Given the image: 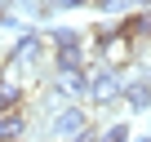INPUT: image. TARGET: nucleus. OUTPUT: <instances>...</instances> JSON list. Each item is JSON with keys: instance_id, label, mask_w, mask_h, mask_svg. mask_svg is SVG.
<instances>
[{"instance_id": "nucleus-1", "label": "nucleus", "mask_w": 151, "mask_h": 142, "mask_svg": "<svg viewBox=\"0 0 151 142\" xmlns=\"http://www.w3.org/2000/svg\"><path fill=\"white\" fill-rule=\"evenodd\" d=\"M120 93H124V76H120L116 67H107V62H93L89 67V107L111 111L120 102Z\"/></svg>"}, {"instance_id": "nucleus-2", "label": "nucleus", "mask_w": 151, "mask_h": 142, "mask_svg": "<svg viewBox=\"0 0 151 142\" xmlns=\"http://www.w3.org/2000/svg\"><path fill=\"white\" fill-rule=\"evenodd\" d=\"M89 124H93V120H89V111H85L80 102H62V107L45 120V138H49V142H67V138H80Z\"/></svg>"}, {"instance_id": "nucleus-3", "label": "nucleus", "mask_w": 151, "mask_h": 142, "mask_svg": "<svg viewBox=\"0 0 151 142\" xmlns=\"http://www.w3.org/2000/svg\"><path fill=\"white\" fill-rule=\"evenodd\" d=\"M120 107H124V111H133V115L151 111V80H142V76L124 80V93H120Z\"/></svg>"}, {"instance_id": "nucleus-4", "label": "nucleus", "mask_w": 151, "mask_h": 142, "mask_svg": "<svg viewBox=\"0 0 151 142\" xmlns=\"http://www.w3.org/2000/svg\"><path fill=\"white\" fill-rule=\"evenodd\" d=\"M31 133V111H27V102L18 107V111H5L0 115V142H18V138H27Z\"/></svg>"}, {"instance_id": "nucleus-5", "label": "nucleus", "mask_w": 151, "mask_h": 142, "mask_svg": "<svg viewBox=\"0 0 151 142\" xmlns=\"http://www.w3.org/2000/svg\"><path fill=\"white\" fill-rule=\"evenodd\" d=\"M120 36H129L133 44H151V9H133L120 18Z\"/></svg>"}, {"instance_id": "nucleus-6", "label": "nucleus", "mask_w": 151, "mask_h": 142, "mask_svg": "<svg viewBox=\"0 0 151 142\" xmlns=\"http://www.w3.org/2000/svg\"><path fill=\"white\" fill-rule=\"evenodd\" d=\"M85 36H89V31H76V27H49V31H45V40H49L53 53H58V49H85Z\"/></svg>"}, {"instance_id": "nucleus-7", "label": "nucleus", "mask_w": 151, "mask_h": 142, "mask_svg": "<svg viewBox=\"0 0 151 142\" xmlns=\"http://www.w3.org/2000/svg\"><path fill=\"white\" fill-rule=\"evenodd\" d=\"M93 9L102 18V14H124V9H138V5H133V0H93Z\"/></svg>"}, {"instance_id": "nucleus-8", "label": "nucleus", "mask_w": 151, "mask_h": 142, "mask_svg": "<svg viewBox=\"0 0 151 142\" xmlns=\"http://www.w3.org/2000/svg\"><path fill=\"white\" fill-rule=\"evenodd\" d=\"M102 142H133V138H129V124H124V120L107 124V129H102Z\"/></svg>"}, {"instance_id": "nucleus-9", "label": "nucleus", "mask_w": 151, "mask_h": 142, "mask_svg": "<svg viewBox=\"0 0 151 142\" xmlns=\"http://www.w3.org/2000/svg\"><path fill=\"white\" fill-rule=\"evenodd\" d=\"M53 9H85V5H93V0H49Z\"/></svg>"}, {"instance_id": "nucleus-10", "label": "nucleus", "mask_w": 151, "mask_h": 142, "mask_svg": "<svg viewBox=\"0 0 151 142\" xmlns=\"http://www.w3.org/2000/svg\"><path fill=\"white\" fill-rule=\"evenodd\" d=\"M133 5H138V9H151V0H133Z\"/></svg>"}, {"instance_id": "nucleus-11", "label": "nucleus", "mask_w": 151, "mask_h": 142, "mask_svg": "<svg viewBox=\"0 0 151 142\" xmlns=\"http://www.w3.org/2000/svg\"><path fill=\"white\" fill-rule=\"evenodd\" d=\"M18 142H40V138H36V133H27V138H18Z\"/></svg>"}, {"instance_id": "nucleus-12", "label": "nucleus", "mask_w": 151, "mask_h": 142, "mask_svg": "<svg viewBox=\"0 0 151 142\" xmlns=\"http://www.w3.org/2000/svg\"><path fill=\"white\" fill-rule=\"evenodd\" d=\"M138 142H151V133H147V138H138Z\"/></svg>"}, {"instance_id": "nucleus-13", "label": "nucleus", "mask_w": 151, "mask_h": 142, "mask_svg": "<svg viewBox=\"0 0 151 142\" xmlns=\"http://www.w3.org/2000/svg\"><path fill=\"white\" fill-rule=\"evenodd\" d=\"M0 71H5V58H0Z\"/></svg>"}, {"instance_id": "nucleus-14", "label": "nucleus", "mask_w": 151, "mask_h": 142, "mask_svg": "<svg viewBox=\"0 0 151 142\" xmlns=\"http://www.w3.org/2000/svg\"><path fill=\"white\" fill-rule=\"evenodd\" d=\"M147 58H151V44H147Z\"/></svg>"}]
</instances>
